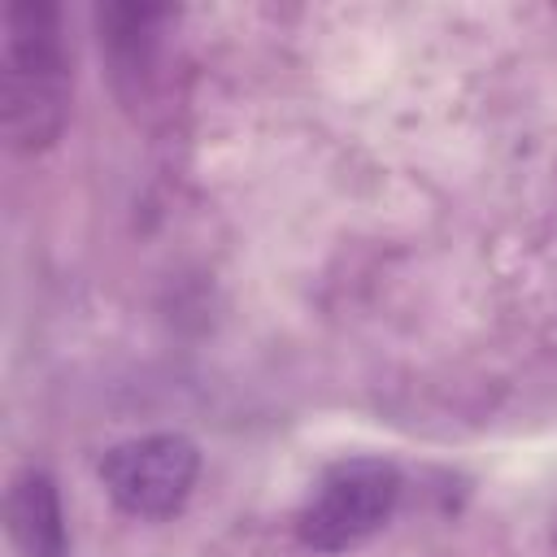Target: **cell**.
Returning <instances> with one entry per match:
<instances>
[{"label": "cell", "mask_w": 557, "mask_h": 557, "mask_svg": "<svg viewBox=\"0 0 557 557\" xmlns=\"http://www.w3.org/2000/svg\"><path fill=\"white\" fill-rule=\"evenodd\" d=\"M74 70L61 35V9L17 0L4 9L0 44V126L13 152L48 148L70 117Z\"/></svg>", "instance_id": "6da1fadb"}, {"label": "cell", "mask_w": 557, "mask_h": 557, "mask_svg": "<svg viewBox=\"0 0 557 557\" xmlns=\"http://www.w3.org/2000/svg\"><path fill=\"white\" fill-rule=\"evenodd\" d=\"M400 500V470L383 457L331 461L296 509V540L318 553H344L387 527Z\"/></svg>", "instance_id": "7a4b0ae2"}, {"label": "cell", "mask_w": 557, "mask_h": 557, "mask_svg": "<svg viewBox=\"0 0 557 557\" xmlns=\"http://www.w3.org/2000/svg\"><path fill=\"white\" fill-rule=\"evenodd\" d=\"M200 479V448L178 431L122 440L100 457L109 500L131 518H170L187 505Z\"/></svg>", "instance_id": "3957f363"}, {"label": "cell", "mask_w": 557, "mask_h": 557, "mask_svg": "<svg viewBox=\"0 0 557 557\" xmlns=\"http://www.w3.org/2000/svg\"><path fill=\"white\" fill-rule=\"evenodd\" d=\"M4 518H9V535L22 557H65L70 553L65 509H61V496H57V483L48 470L26 466L9 479Z\"/></svg>", "instance_id": "277c9868"}]
</instances>
